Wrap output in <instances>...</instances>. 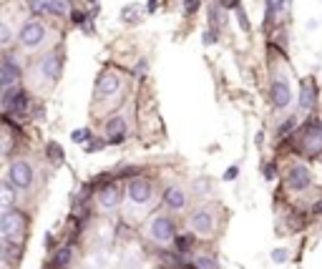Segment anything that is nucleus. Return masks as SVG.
<instances>
[{
    "label": "nucleus",
    "instance_id": "obj_34",
    "mask_svg": "<svg viewBox=\"0 0 322 269\" xmlns=\"http://www.w3.org/2000/svg\"><path fill=\"white\" fill-rule=\"evenodd\" d=\"M237 171H239L237 166H229V169L224 171V181H234V179H237Z\"/></svg>",
    "mask_w": 322,
    "mask_h": 269
},
{
    "label": "nucleus",
    "instance_id": "obj_13",
    "mask_svg": "<svg viewBox=\"0 0 322 269\" xmlns=\"http://www.w3.org/2000/svg\"><path fill=\"white\" fill-rule=\"evenodd\" d=\"M126 134V119L124 116H113L106 124V136H111V143H121Z\"/></svg>",
    "mask_w": 322,
    "mask_h": 269
},
{
    "label": "nucleus",
    "instance_id": "obj_20",
    "mask_svg": "<svg viewBox=\"0 0 322 269\" xmlns=\"http://www.w3.org/2000/svg\"><path fill=\"white\" fill-rule=\"evenodd\" d=\"M48 13L51 15H66L68 13V3H66V0H48Z\"/></svg>",
    "mask_w": 322,
    "mask_h": 269
},
{
    "label": "nucleus",
    "instance_id": "obj_25",
    "mask_svg": "<svg viewBox=\"0 0 322 269\" xmlns=\"http://www.w3.org/2000/svg\"><path fill=\"white\" fill-rule=\"evenodd\" d=\"M196 267H199V269H217V259H214V257H199V259H196Z\"/></svg>",
    "mask_w": 322,
    "mask_h": 269
},
{
    "label": "nucleus",
    "instance_id": "obj_41",
    "mask_svg": "<svg viewBox=\"0 0 322 269\" xmlns=\"http://www.w3.org/2000/svg\"><path fill=\"white\" fill-rule=\"evenodd\" d=\"M315 211H322V202H320V204H317V206H315Z\"/></svg>",
    "mask_w": 322,
    "mask_h": 269
},
{
    "label": "nucleus",
    "instance_id": "obj_37",
    "mask_svg": "<svg viewBox=\"0 0 322 269\" xmlns=\"http://www.w3.org/2000/svg\"><path fill=\"white\" fill-rule=\"evenodd\" d=\"M264 176H267V179H274V164H267V166H264Z\"/></svg>",
    "mask_w": 322,
    "mask_h": 269
},
{
    "label": "nucleus",
    "instance_id": "obj_9",
    "mask_svg": "<svg viewBox=\"0 0 322 269\" xmlns=\"http://www.w3.org/2000/svg\"><path fill=\"white\" fill-rule=\"evenodd\" d=\"M269 96H272V103H274L277 108H287L290 101H292V91H290V86H287L285 81H274Z\"/></svg>",
    "mask_w": 322,
    "mask_h": 269
},
{
    "label": "nucleus",
    "instance_id": "obj_36",
    "mask_svg": "<svg viewBox=\"0 0 322 269\" xmlns=\"http://www.w3.org/2000/svg\"><path fill=\"white\" fill-rule=\"evenodd\" d=\"M103 146H106V141H93V143H88V151H98Z\"/></svg>",
    "mask_w": 322,
    "mask_h": 269
},
{
    "label": "nucleus",
    "instance_id": "obj_31",
    "mask_svg": "<svg viewBox=\"0 0 322 269\" xmlns=\"http://www.w3.org/2000/svg\"><path fill=\"white\" fill-rule=\"evenodd\" d=\"M292 126H295V119H287L285 124L279 126V136H285V134H290V131H292Z\"/></svg>",
    "mask_w": 322,
    "mask_h": 269
},
{
    "label": "nucleus",
    "instance_id": "obj_29",
    "mask_svg": "<svg viewBox=\"0 0 322 269\" xmlns=\"http://www.w3.org/2000/svg\"><path fill=\"white\" fill-rule=\"evenodd\" d=\"M0 43H3V46L10 43V28L8 25H0Z\"/></svg>",
    "mask_w": 322,
    "mask_h": 269
},
{
    "label": "nucleus",
    "instance_id": "obj_35",
    "mask_svg": "<svg viewBox=\"0 0 322 269\" xmlns=\"http://www.w3.org/2000/svg\"><path fill=\"white\" fill-rule=\"evenodd\" d=\"M73 15V23H83L86 20V13H80V10H76V13H71Z\"/></svg>",
    "mask_w": 322,
    "mask_h": 269
},
{
    "label": "nucleus",
    "instance_id": "obj_26",
    "mask_svg": "<svg viewBox=\"0 0 322 269\" xmlns=\"http://www.w3.org/2000/svg\"><path fill=\"white\" fill-rule=\"evenodd\" d=\"M33 13H48V0H30Z\"/></svg>",
    "mask_w": 322,
    "mask_h": 269
},
{
    "label": "nucleus",
    "instance_id": "obj_14",
    "mask_svg": "<svg viewBox=\"0 0 322 269\" xmlns=\"http://www.w3.org/2000/svg\"><path fill=\"white\" fill-rule=\"evenodd\" d=\"M164 204L169 209H184L186 206V194L179 186H166L164 189Z\"/></svg>",
    "mask_w": 322,
    "mask_h": 269
},
{
    "label": "nucleus",
    "instance_id": "obj_16",
    "mask_svg": "<svg viewBox=\"0 0 322 269\" xmlns=\"http://www.w3.org/2000/svg\"><path fill=\"white\" fill-rule=\"evenodd\" d=\"M15 202V189L10 181H3V186H0V204H3V211H8Z\"/></svg>",
    "mask_w": 322,
    "mask_h": 269
},
{
    "label": "nucleus",
    "instance_id": "obj_21",
    "mask_svg": "<svg viewBox=\"0 0 322 269\" xmlns=\"http://www.w3.org/2000/svg\"><path fill=\"white\" fill-rule=\"evenodd\" d=\"M46 151H48V156H51L53 164H61V161H63V148H61L56 141H51V143L46 146Z\"/></svg>",
    "mask_w": 322,
    "mask_h": 269
},
{
    "label": "nucleus",
    "instance_id": "obj_40",
    "mask_svg": "<svg viewBox=\"0 0 322 269\" xmlns=\"http://www.w3.org/2000/svg\"><path fill=\"white\" fill-rule=\"evenodd\" d=\"M149 10H156V0H149Z\"/></svg>",
    "mask_w": 322,
    "mask_h": 269
},
{
    "label": "nucleus",
    "instance_id": "obj_11",
    "mask_svg": "<svg viewBox=\"0 0 322 269\" xmlns=\"http://www.w3.org/2000/svg\"><path fill=\"white\" fill-rule=\"evenodd\" d=\"M121 186H106V189H101L98 191V204H101V209H116L118 204H121Z\"/></svg>",
    "mask_w": 322,
    "mask_h": 269
},
{
    "label": "nucleus",
    "instance_id": "obj_30",
    "mask_svg": "<svg viewBox=\"0 0 322 269\" xmlns=\"http://www.w3.org/2000/svg\"><path fill=\"white\" fill-rule=\"evenodd\" d=\"M176 247H179V252H186V249L191 247V237H186V234L179 237V239H176Z\"/></svg>",
    "mask_w": 322,
    "mask_h": 269
},
{
    "label": "nucleus",
    "instance_id": "obj_17",
    "mask_svg": "<svg viewBox=\"0 0 322 269\" xmlns=\"http://www.w3.org/2000/svg\"><path fill=\"white\" fill-rule=\"evenodd\" d=\"M25 108H28V93H25V91H18V93H15V98L10 101L8 111H13V113H23Z\"/></svg>",
    "mask_w": 322,
    "mask_h": 269
},
{
    "label": "nucleus",
    "instance_id": "obj_3",
    "mask_svg": "<svg viewBox=\"0 0 322 269\" xmlns=\"http://www.w3.org/2000/svg\"><path fill=\"white\" fill-rule=\"evenodd\" d=\"M8 181L15 189H28L33 184V166L28 161H23V159L10 161V166H8Z\"/></svg>",
    "mask_w": 322,
    "mask_h": 269
},
{
    "label": "nucleus",
    "instance_id": "obj_18",
    "mask_svg": "<svg viewBox=\"0 0 322 269\" xmlns=\"http://www.w3.org/2000/svg\"><path fill=\"white\" fill-rule=\"evenodd\" d=\"M68 264H71V249L63 247V249H58L56 257H53V269H66Z\"/></svg>",
    "mask_w": 322,
    "mask_h": 269
},
{
    "label": "nucleus",
    "instance_id": "obj_2",
    "mask_svg": "<svg viewBox=\"0 0 322 269\" xmlns=\"http://www.w3.org/2000/svg\"><path fill=\"white\" fill-rule=\"evenodd\" d=\"M149 234L154 242L159 244H169L174 237H176V229H174V221L166 216V214H156L149 224Z\"/></svg>",
    "mask_w": 322,
    "mask_h": 269
},
{
    "label": "nucleus",
    "instance_id": "obj_22",
    "mask_svg": "<svg viewBox=\"0 0 322 269\" xmlns=\"http://www.w3.org/2000/svg\"><path fill=\"white\" fill-rule=\"evenodd\" d=\"M285 5H287V0H267V15L272 18V15L282 13V10H285Z\"/></svg>",
    "mask_w": 322,
    "mask_h": 269
},
{
    "label": "nucleus",
    "instance_id": "obj_15",
    "mask_svg": "<svg viewBox=\"0 0 322 269\" xmlns=\"http://www.w3.org/2000/svg\"><path fill=\"white\" fill-rule=\"evenodd\" d=\"M302 148L307 153H320L322 151V129H312L305 138H302Z\"/></svg>",
    "mask_w": 322,
    "mask_h": 269
},
{
    "label": "nucleus",
    "instance_id": "obj_24",
    "mask_svg": "<svg viewBox=\"0 0 322 269\" xmlns=\"http://www.w3.org/2000/svg\"><path fill=\"white\" fill-rule=\"evenodd\" d=\"M141 8L139 5H126L124 10H121V18H124L126 23H136V18H134V13H139Z\"/></svg>",
    "mask_w": 322,
    "mask_h": 269
},
{
    "label": "nucleus",
    "instance_id": "obj_32",
    "mask_svg": "<svg viewBox=\"0 0 322 269\" xmlns=\"http://www.w3.org/2000/svg\"><path fill=\"white\" fill-rule=\"evenodd\" d=\"M237 20H239V25L244 28V30H249V20H247V15H244V10H237Z\"/></svg>",
    "mask_w": 322,
    "mask_h": 269
},
{
    "label": "nucleus",
    "instance_id": "obj_19",
    "mask_svg": "<svg viewBox=\"0 0 322 269\" xmlns=\"http://www.w3.org/2000/svg\"><path fill=\"white\" fill-rule=\"evenodd\" d=\"M312 103H315L312 86H310V83H305V88H302V98H300V108H302V111H310V108H312Z\"/></svg>",
    "mask_w": 322,
    "mask_h": 269
},
{
    "label": "nucleus",
    "instance_id": "obj_12",
    "mask_svg": "<svg viewBox=\"0 0 322 269\" xmlns=\"http://www.w3.org/2000/svg\"><path fill=\"white\" fill-rule=\"evenodd\" d=\"M118 88H121V81H118V75H113V73H103L101 78L96 81V93L98 96H113Z\"/></svg>",
    "mask_w": 322,
    "mask_h": 269
},
{
    "label": "nucleus",
    "instance_id": "obj_39",
    "mask_svg": "<svg viewBox=\"0 0 322 269\" xmlns=\"http://www.w3.org/2000/svg\"><path fill=\"white\" fill-rule=\"evenodd\" d=\"M224 8H237V0H219Z\"/></svg>",
    "mask_w": 322,
    "mask_h": 269
},
{
    "label": "nucleus",
    "instance_id": "obj_7",
    "mask_svg": "<svg viewBox=\"0 0 322 269\" xmlns=\"http://www.w3.org/2000/svg\"><path fill=\"white\" fill-rule=\"evenodd\" d=\"M310 184H312V174H310L307 166L295 164V166L287 171V186H290L292 191H305V189H310Z\"/></svg>",
    "mask_w": 322,
    "mask_h": 269
},
{
    "label": "nucleus",
    "instance_id": "obj_38",
    "mask_svg": "<svg viewBox=\"0 0 322 269\" xmlns=\"http://www.w3.org/2000/svg\"><path fill=\"white\" fill-rule=\"evenodd\" d=\"M144 73H146V63H139L136 66V78H144Z\"/></svg>",
    "mask_w": 322,
    "mask_h": 269
},
{
    "label": "nucleus",
    "instance_id": "obj_23",
    "mask_svg": "<svg viewBox=\"0 0 322 269\" xmlns=\"http://www.w3.org/2000/svg\"><path fill=\"white\" fill-rule=\"evenodd\" d=\"M71 141H73V143H86V141H91V129H76V131L71 134Z\"/></svg>",
    "mask_w": 322,
    "mask_h": 269
},
{
    "label": "nucleus",
    "instance_id": "obj_10",
    "mask_svg": "<svg viewBox=\"0 0 322 269\" xmlns=\"http://www.w3.org/2000/svg\"><path fill=\"white\" fill-rule=\"evenodd\" d=\"M40 73L46 75L48 83H56L58 75H61V61H58V53H48L43 61H40Z\"/></svg>",
    "mask_w": 322,
    "mask_h": 269
},
{
    "label": "nucleus",
    "instance_id": "obj_4",
    "mask_svg": "<svg viewBox=\"0 0 322 269\" xmlns=\"http://www.w3.org/2000/svg\"><path fill=\"white\" fill-rule=\"evenodd\" d=\"M18 38H20V43L25 48H35V46H40V43L46 41V25L38 23V20H30V23H25L20 28Z\"/></svg>",
    "mask_w": 322,
    "mask_h": 269
},
{
    "label": "nucleus",
    "instance_id": "obj_28",
    "mask_svg": "<svg viewBox=\"0 0 322 269\" xmlns=\"http://www.w3.org/2000/svg\"><path fill=\"white\" fill-rule=\"evenodd\" d=\"M184 10H186V15H194L199 10V0H184Z\"/></svg>",
    "mask_w": 322,
    "mask_h": 269
},
{
    "label": "nucleus",
    "instance_id": "obj_5",
    "mask_svg": "<svg viewBox=\"0 0 322 269\" xmlns=\"http://www.w3.org/2000/svg\"><path fill=\"white\" fill-rule=\"evenodd\" d=\"M126 194H129V199H131L136 206H144V204L151 202L154 189H151V184H149L146 179H134V181L129 184V189H126Z\"/></svg>",
    "mask_w": 322,
    "mask_h": 269
},
{
    "label": "nucleus",
    "instance_id": "obj_8",
    "mask_svg": "<svg viewBox=\"0 0 322 269\" xmlns=\"http://www.w3.org/2000/svg\"><path fill=\"white\" fill-rule=\"evenodd\" d=\"M189 224H191L194 232L201 234V237H207V234L214 232V216H212L209 209H196V211L189 216Z\"/></svg>",
    "mask_w": 322,
    "mask_h": 269
},
{
    "label": "nucleus",
    "instance_id": "obj_27",
    "mask_svg": "<svg viewBox=\"0 0 322 269\" xmlns=\"http://www.w3.org/2000/svg\"><path fill=\"white\" fill-rule=\"evenodd\" d=\"M287 257H290V254H287V249H274V252H272V262H274V264L287 262Z\"/></svg>",
    "mask_w": 322,
    "mask_h": 269
},
{
    "label": "nucleus",
    "instance_id": "obj_33",
    "mask_svg": "<svg viewBox=\"0 0 322 269\" xmlns=\"http://www.w3.org/2000/svg\"><path fill=\"white\" fill-rule=\"evenodd\" d=\"M204 43H207V46H212V43H217V30H214V28L204 33Z\"/></svg>",
    "mask_w": 322,
    "mask_h": 269
},
{
    "label": "nucleus",
    "instance_id": "obj_1",
    "mask_svg": "<svg viewBox=\"0 0 322 269\" xmlns=\"http://www.w3.org/2000/svg\"><path fill=\"white\" fill-rule=\"evenodd\" d=\"M0 232H3L5 242L10 244H20L23 232H25V216L20 211H3V219H0Z\"/></svg>",
    "mask_w": 322,
    "mask_h": 269
},
{
    "label": "nucleus",
    "instance_id": "obj_6",
    "mask_svg": "<svg viewBox=\"0 0 322 269\" xmlns=\"http://www.w3.org/2000/svg\"><path fill=\"white\" fill-rule=\"evenodd\" d=\"M18 78H20V63L13 56H3V63H0V86L13 88V83Z\"/></svg>",
    "mask_w": 322,
    "mask_h": 269
}]
</instances>
